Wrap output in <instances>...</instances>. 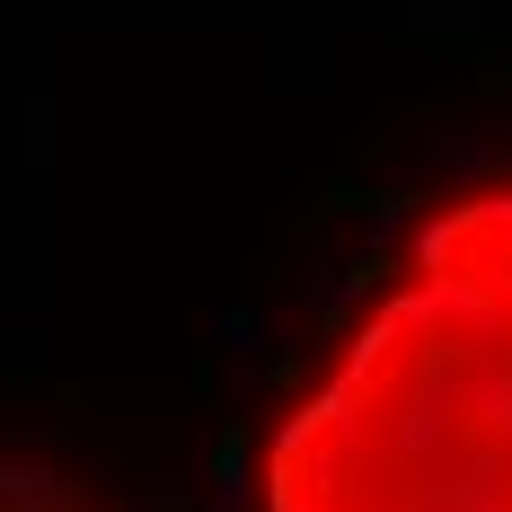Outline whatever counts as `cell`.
I'll return each instance as SVG.
<instances>
[{
	"label": "cell",
	"mask_w": 512,
	"mask_h": 512,
	"mask_svg": "<svg viewBox=\"0 0 512 512\" xmlns=\"http://www.w3.org/2000/svg\"><path fill=\"white\" fill-rule=\"evenodd\" d=\"M265 512H512V195L460 204L274 424Z\"/></svg>",
	"instance_id": "obj_1"
},
{
	"label": "cell",
	"mask_w": 512,
	"mask_h": 512,
	"mask_svg": "<svg viewBox=\"0 0 512 512\" xmlns=\"http://www.w3.org/2000/svg\"><path fill=\"white\" fill-rule=\"evenodd\" d=\"M0 512H142L124 504L106 477H89L62 451H27V442H0Z\"/></svg>",
	"instance_id": "obj_2"
}]
</instances>
